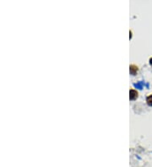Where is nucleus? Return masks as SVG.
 I'll return each instance as SVG.
<instances>
[{
    "label": "nucleus",
    "instance_id": "obj_1",
    "mask_svg": "<svg viewBox=\"0 0 152 167\" xmlns=\"http://www.w3.org/2000/svg\"><path fill=\"white\" fill-rule=\"evenodd\" d=\"M129 98L130 100H135L137 97H138V92L134 89H130V92H129Z\"/></svg>",
    "mask_w": 152,
    "mask_h": 167
},
{
    "label": "nucleus",
    "instance_id": "obj_2",
    "mask_svg": "<svg viewBox=\"0 0 152 167\" xmlns=\"http://www.w3.org/2000/svg\"><path fill=\"white\" fill-rule=\"evenodd\" d=\"M137 72H138V67L135 65H131L130 66V73L134 75V74H136Z\"/></svg>",
    "mask_w": 152,
    "mask_h": 167
},
{
    "label": "nucleus",
    "instance_id": "obj_3",
    "mask_svg": "<svg viewBox=\"0 0 152 167\" xmlns=\"http://www.w3.org/2000/svg\"><path fill=\"white\" fill-rule=\"evenodd\" d=\"M146 102L149 106H152V95L151 96H149L146 98Z\"/></svg>",
    "mask_w": 152,
    "mask_h": 167
},
{
    "label": "nucleus",
    "instance_id": "obj_4",
    "mask_svg": "<svg viewBox=\"0 0 152 167\" xmlns=\"http://www.w3.org/2000/svg\"><path fill=\"white\" fill-rule=\"evenodd\" d=\"M150 64H151V65L152 66V57L151 58V59H150Z\"/></svg>",
    "mask_w": 152,
    "mask_h": 167
}]
</instances>
